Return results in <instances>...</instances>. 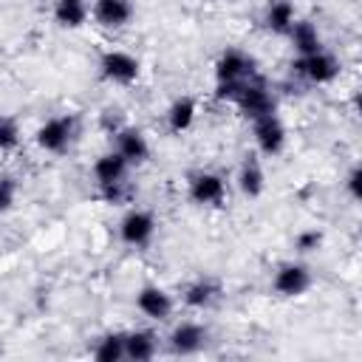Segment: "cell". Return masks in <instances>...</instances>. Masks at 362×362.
<instances>
[{
  "instance_id": "1",
  "label": "cell",
  "mask_w": 362,
  "mask_h": 362,
  "mask_svg": "<svg viewBox=\"0 0 362 362\" xmlns=\"http://www.w3.org/2000/svg\"><path fill=\"white\" fill-rule=\"evenodd\" d=\"M96 68H99V76L107 85H116V88H130L141 76L139 57L130 54V51H124V48H107V51H102Z\"/></svg>"
},
{
  "instance_id": "2",
  "label": "cell",
  "mask_w": 362,
  "mask_h": 362,
  "mask_svg": "<svg viewBox=\"0 0 362 362\" xmlns=\"http://www.w3.org/2000/svg\"><path fill=\"white\" fill-rule=\"evenodd\" d=\"M76 127H79V122H76L74 113H57V116H48V119L37 127V133H34V144H37L42 153L59 156V153H65V150L74 144V139H76Z\"/></svg>"
},
{
  "instance_id": "3",
  "label": "cell",
  "mask_w": 362,
  "mask_h": 362,
  "mask_svg": "<svg viewBox=\"0 0 362 362\" xmlns=\"http://www.w3.org/2000/svg\"><path fill=\"white\" fill-rule=\"evenodd\" d=\"M229 195V184L218 170H195L187 178V198L195 206H223Z\"/></svg>"
},
{
  "instance_id": "4",
  "label": "cell",
  "mask_w": 362,
  "mask_h": 362,
  "mask_svg": "<svg viewBox=\"0 0 362 362\" xmlns=\"http://www.w3.org/2000/svg\"><path fill=\"white\" fill-rule=\"evenodd\" d=\"M339 71H342V65H339V59L328 48H320L314 54L297 57L291 62V74L300 76L308 85H331L339 76Z\"/></svg>"
},
{
  "instance_id": "5",
  "label": "cell",
  "mask_w": 362,
  "mask_h": 362,
  "mask_svg": "<svg viewBox=\"0 0 362 362\" xmlns=\"http://www.w3.org/2000/svg\"><path fill=\"white\" fill-rule=\"evenodd\" d=\"M158 229V221L150 209L144 206H130L122 218H119V240L130 249H144L153 243Z\"/></svg>"
},
{
  "instance_id": "6",
  "label": "cell",
  "mask_w": 362,
  "mask_h": 362,
  "mask_svg": "<svg viewBox=\"0 0 362 362\" xmlns=\"http://www.w3.org/2000/svg\"><path fill=\"white\" fill-rule=\"evenodd\" d=\"M314 286V272L308 263L303 260H283L274 274H272V288L274 294L286 297V300H294V297H303L308 288Z\"/></svg>"
},
{
  "instance_id": "7",
  "label": "cell",
  "mask_w": 362,
  "mask_h": 362,
  "mask_svg": "<svg viewBox=\"0 0 362 362\" xmlns=\"http://www.w3.org/2000/svg\"><path fill=\"white\" fill-rule=\"evenodd\" d=\"M252 139H255V153H257V156L274 158V156H280V153L286 150L288 133H286V124H283V119L277 116V110L252 119Z\"/></svg>"
},
{
  "instance_id": "8",
  "label": "cell",
  "mask_w": 362,
  "mask_h": 362,
  "mask_svg": "<svg viewBox=\"0 0 362 362\" xmlns=\"http://www.w3.org/2000/svg\"><path fill=\"white\" fill-rule=\"evenodd\" d=\"M212 68H215V82H246L257 74L255 57L243 48H235V45L223 48Z\"/></svg>"
},
{
  "instance_id": "9",
  "label": "cell",
  "mask_w": 362,
  "mask_h": 362,
  "mask_svg": "<svg viewBox=\"0 0 362 362\" xmlns=\"http://www.w3.org/2000/svg\"><path fill=\"white\" fill-rule=\"evenodd\" d=\"M206 339H209V331L204 322L198 320H181L170 328L167 334V348L170 354L175 356H195L206 348Z\"/></svg>"
},
{
  "instance_id": "10",
  "label": "cell",
  "mask_w": 362,
  "mask_h": 362,
  "mask_svg": "<svg viewBox=\"0 0 362 362\" xmlns=\"http://www.w3.org/2000/svg\"><path fill=\"white\" fill-rule=\"evenodd\" d=\"M221 297H223V286L212 274H198V277L187 280L181 288V303L189 311H209L212 305L221 303Z\"/></svg>"
},
{
  "instance_id": "11",
  "label": "cell",
  "mask_w": 362,
  "mask_h": 362,
  "mask_svg": "<svg viewBox=\"0 0 362 362\" xmlns=\"http://www.w3.org/2000/svg\"><path fill=\"white\" fill-rule=\"evenodd\" d=\"M113 150L130 167H141V164L150 161V141H147L144 130L136 127V124H119L113 130Z\"/></svg>"
},
{
  "instance_id": "12",
  "label": "cell",
  "mask_w": 362,
  "mask_h": 362,
  "mask_svg": "<svg viewBox=\"0 0 362 362\" xmlns=\"http://www.w3.org/2000/svg\"><path fill=\"white\" fill-rule=\"evenodd\" d=\"M136 311H139L141 317L153 320V322H164V320L173 317L175 300H173V294H170L167 288H161V286H156V283H147V286H141V288L136 291Z\"/></svg>"
},
{
  "instance_id": "13",
  "label": "cell",
  "mask_w": 362,
  "mask_h": 362,
  "mask_svg": "<svg viewBox=\"0 0 362 362\" xmlns=\"http://www.w3.org/2000/svg\"><path fill=\"white\" fill-rule=\"evenodd\" d=\"M235 107L240 110V116H246V119L252 122V119H257V116L274 113V110H277V102H274L272 90H269L257 76H252V79L243 85L240 96L235 99Z\"/></svg>"
},
{
  "instance_id": "14",
  "label": "cell",
  "mask_w": 362,
  "mask_h": 362,
  "mask_svg": "<svg viewBox=\"0 0 362 362\" xmlns=\"http://www.w3.org/2000/svg\"><path fill=\"white\" fill-rule=\"evenodd\" d=\"M133 17H136L133 0H93L90 3V20L102 28H110V31L127 28Z\"/></svg>"
},
{
  "instance_id": "15",
  "label": "cell",
  "mask_w": 362,
  "mask_h": 362,
  "mask_svg": "<svg viewBox=\"0 0 362 362\" xmlns=\"http://www.w3.org/2000/svg\"><path fill=\"white\" fill-rule=\"evenodd\" d=\"M235 181H238L240 195L249 198V201H255V198H260L266 192V170H263V161H260L257 153H246L243 156Z\"/></svg>"
},
{
  "instance_id": "16",
  "label": "cell",
  "mask_w": 362,
  "mask_h": 362,
  "mask_svg": "<svg viewBox=\"0 0 362 362\" xmlns=\"http://www.w3.org/2000/svg\"><path fill=\"white\" fill-rule=\"evenodd\" d=\"M195 119H198V99L189 96V93L175 96V99L167 105V110H164V124H167V130H170L173 136L187 133V130L195 124Z\"/></svg>"
},
{
  "instance_id": "17",
  "label": "cell",
  "mask_w": 362,
  "mask_h": 362,
  "mask_svg": "<svg viewBox=\"0 0 362 362\" xmlns=\"http://www.w3.org/2000/svg\"><path fill=\"white\" fill-rule=\"evenodd\" d=\"M286 37H288V42H291V48H294L297 57H305V54H314V51L325 48L317 23L308 20V17H297V20L291 23V28H288Z\"/></svg>"
},
{
  "instance_id": "18",
  "label": "cell",
  "mask_w": 362,
  "mask_h": 362,
  "mask_svg": "<svg viewBox=\"0 0 362 362\" xmlns=\"http://www.w3.org/2000/svg\"><path fill=\"white\" fill-rule=\"evenodd\" d=\"M156 354H158V334L153 328L124 331V359H130V362H150Z\"/></svg>"
},
{
  "instance_id": "19",
  "label": "cell",
  "mask_w": 362,
  "mask_h": 362,
  "mask_svg": "<svg viewBox=\"0 0 362 362\" xmlns=\"http://www.w3.org/2000/svg\"><path fill=\"white\" fill-rule=\"evenodd\" d=\"M51 17L59 28L76 31L90 20V3L88 0H54L51 3Z\"/></svg>"
},
{
  "instance_id": "20",
  "label": "cell",
  "mask_w": 362,
  "mask_h": 362,
  "mask_svg": "<svg viewBox=\"0 0 362 362\" xmlns=\"http://www.w3.org/2000/svg\"><path fill=\"white\" fill-rule=\"evenodd\" d=\"M130 170H133V167H130L116 150H107V153L96 156V161L90 164V175H93V181H96V187H99V184L124 181V178L130 175Z\"/></svg>"
},
{
  "instance_id": "21",
  "label": "cell",
  "mask_w": 362,
  "mask_h": 362,
  "mask_svg": "<svg viewBox=\"0 0 362 362\" xmlns=\"http://www.w3.org/2000/svg\"><path fill=\"white\" fill-rule=\"evenodd\" d=\"M294 20H297V8H294L291 0H269L266 8H263V28L269 34L286 37Z\"/></svg>"
},
{
  "instance_id": "22",
  "label": "cell",
  "mask_w": 362,
  "mask_h": 362,
  "mask_svg": "<svg viewBox=\"0 0 362 362\" xmlns=\"http://www.w3.org/2000/svg\"><path fill=\"white\" fill-rule=\"evenodd\" d=\"M90 356L99 359V362H122L124 359V331H107V334H102L93 342Z\"/></svg>"
},
{
  "instance_id": "23",
  "label": "cell",
  "mask_w": 362,
  "mask_h": 362,
  "mask_svg": "<svg viewBox=\"0 0 362 362\" xmlns=\"http://www.w3.org/2000/svg\"><path fill=\"white\" fill-rule=\"evenodd\" d=\"M96 195L110 204V206H124L133 201V184L124 178V181H113V184H99L96 187Z\"/></svg>"
},
{
  "instance_id": "24",
  "label": "cell",
  "mask_w": 362,
  "mask_h": 362,
  "mask_svg": "<svg viewBox=\"0 0 362 362\" xmlns=\"http://www.w3.org/2000/svg\"><path fill=\"white\" fill-rule=\"evenodd\" d=\"M23 141V127L11 113H0V153H14Z\"/></svg>"
},
{
  "instance_id": "25",
  "label": "cell",
  "mask_w": 362,
  "mask_h": 362,
  "mask_svg": "<svg viewBox=\"0 0 362 362\" xmlns=\"http://www.w3.org/2000/svg\"><path fill=\"white\" fill-rule=\"evenodd\" d=\"M17 195H20V184L11 173H0V215L11 212L14 204H17Z\"/></svg>"
},
{
  "instance_id": "26",
  "label": "cell",
  "mask_w": 362,
  "mask_h": 362,
  "mask_svg": "<svg viewBox=\"0 0 362 362\" xmlns=\"http://www.w3.org/2000/svg\"><path fill=\"white\" fill-rule=\"evenodd\" d=\"M322 246V232L320 229H303V232H297V238H294V249L300 252V255H311V252H317Z\"/></svg>"
},
{
  "instance_id": "27",
  "label": "cell",
  "mask_w": 362,
  "mask_h": 362,
  "mask_svg": "<svg viewBox=\"0 0 362 362\" xmlns=\"http://www.w3.org/2000/svg\"><path fill=\"white\" fill-rule=\"evenodd\" d=\"M342 187H345V195L351 201H362V167L359 164H351L345 178H342Z\"/></svg>"
}]
</instances>
